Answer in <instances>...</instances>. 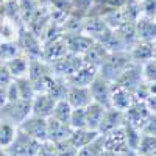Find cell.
<instances>
[{"label": "cell", "instance_id": "29", "mask_svg": "<svg viewBox=\"0 0 156 156\" xmlns=\"http://www.w3.org/2000/svg\"><path fill=\"white\" fill-rule=\"evenodd\" d=\"M103 150H105L103 148V136L100 134L95 140H92L90 144H87L78 150L76 156H100Z\"/></svg>", "mask_w": 156, "mask_h": 156}, {"label": "cell", "instance_id": "1", "mask_svg": "<svg viewBox=\"0 0 156 156\" xmlns=\"http://www.w3.org/2000/svg\"><path fill=\"white\" fill-rule=\"evenodd\" d=\"M133 62L131 53L126 50H117V51H109L106 59L100 64L98 67V75L103 76L109 83L115 81L119 75Z\"/></svg>", "mask_w": 156, "mask_h": 156}, {"label": "cell", "instance_id": "37", "mask_svg": "<svg viewBox=\"0 0 156 156\" xmlns=\"http://www.w3.org/2000/svg\"><path fill=\"white\" fill-rule=\"evenodd\" d=\"M140 133H144V134H154L156 136V114L154 112H151V115L148 117L147 123L142 126Z\"/></svg>", "mask_w": 156, "mask_h": 156}, {"label": "cell", "instance_id": "25", "mask_svg": "<svg viewBox=\"0 0 156 156\" xmlns=\"http://www.w3.org/2000/svg\"><path fill=\"white\" fill-rule=\"evenodd\" d=\"M17 134V126L6 120H0V147L8 148Z\"/></svg>", "mask_w": 156, "mask_h": 156}, {"label": "cell", "instance_id": "40", "mask_svg": "<svg viewBox=\"0 0 156 156\" xmlns=\"http://www.w3.org/2000/svg\"><path fill=\"white\" fill-rule=\"evenodd\" d=\"M3 17H5V8H3V3L0 5V22L3 20Z\"/></svg>", "mask_w": 156, "mask_h": 156}, {"label": "cell", "instance_id": "46", "mask_svg": "<svg viewBox=\"0 0 156 156\" xmlns=\"http://www.w3.org/2000/svg\"><path fill=\"white\" fill-rule=\"evenodd\" d=\"M0 64H2V61H0Z\"/></svg>", "mask_w": 156, "mask_h": 156}, {"label": "cell", "instance_id": "13", "mask_svg": "<svg viewBox=\"0 0 156 156\" xmlns=\"http://www.w3.org/2000/svg\"><path fill=\"white\" fill-rule=\"evenodd\" d=\"M136 39L142 42H153L156 41V20L154 17L139 16L134 22Z\"/></svg>", "mask_w": 156, "mask_h": 156}, {"label": "cell", "instance_id": "21", "mask_svg": "<svg viewBox=\"0 0 156 156\" xmlns=\"http://www.w3.org/2000/svg\"><path fill=\"white\" fill-rule=\"evenodd\" d=\"M6 67L9 69L12 78H23V76H28V67H30V58L27 55H17L16 58H12L11 61L5 62Z\"/></svg>", "mask_w": 156, "mask_h": 156}, {"label": "cell", "instance_id": "14", "mask_svg": "<svg viewBox=\"0 0 156 156\" xmlns=\"http://www.w3.org/2000/svg\"><path fill=\"white\" fill-rule=\"evenodd\" d=\"M97 75H98V67L94 64L84 62L76 72H73L70 76L66 78V81L69 86H90V83L95 80Z\"/></svg>", "mask_w": 156, "mask_h": 156}, {"label": "cell", "instance_id": "4", "mask_svg": "<svg viewBox=\"0 0 156 156\" xmlns=\"http://www.w3.org/2000/svg\"><path fill=\"white\" fill-rule=\"evenodd\" d=\"M17 128L20 131H23L25 134H28L33 139L39 140V142L48 140V125H47L45 117H39V115L31 114L28 119H25Z\"/></svg>", "mask_w": 156, "mask_h": 156}, {"label": "cell", "instance_id": "28", "mask_svg": "<svg viewBox=\"0 0 156 156\" xmlns=\"http://www.w3.org/2000/svg\"><path fill=\"white\" fill-rule=\"evenodd\" d=\"M16 83L19 87V97L22 100H33V97L36 95V90L33 83L30 81L28 76H23V78H16Z\"/></svg>", "mask_w": 156, "mask_h": 156}, {"label": "cell", "instance_id": "10", "mask_svg": "<svg viewBox=\"0 0 156 156\" xmlns=\"http://www.w3.org/2000/svg\"><path fill=\"white\" fill-rule=\"evenodd\" d=\"M89 89H90V94H92V101L100 103L106 109L111 108V83L108 80L97 75L95 80L90 83Z\"/></svg>", "mask_w": 156, "mask_h": 156}, {"label": "cell", "instance_id": "30", "mask_svg": "<svg viewBox=\"0 0 156 156\" xmlns=\"http://www.w3.org/2000/svg\"><path fill=\"white\" fill-rule=\"evenodd\" d=\"M156 150V136L154 134H140V140H139V145H137V156H144L150 151Z\"/></svg>", "mask_w": 156, "mask_h": 156}, {"label": "cell", "instance_id": "5", "mask_svg": "<svg viewBox=\"0 0 156 156\" xmlns=\"http://www.w3.org/2000/svg\"><path fill=\"white\" fill-rule=\"evenodd\" d=\"M114 84L120 86L126 90H129V92H136V89L144 83V78H142V66L139 62H131L129 66L119 75V78H117L115 81H112Z\"/></svg>", "mask_w": 156, "mask_h": 156}, {"label": "cell", "instance_id": "3", "mask_svg": "<svg viewBox=\"0 0 156 156\" xmlns=\"http://www.w3.org/2000/svg\"><path fill=\"white\" fill-rule=\"evenodd\" d=\"M41 142L33 139L31 136L25 134L17 128V134L12 140V144L6 148L9 156H34Z\"/></svg>", "mask_w": 156, "mask_h": 156}, {"label": "cell", "instance_id": "43", "mask_svg": "<svg viewBox=\"0 0 156 156\" xmlns=\"http://www.w3.org/2000/svg\"><path fill=\"white\" fill-rule=\"evenodd\" d=\"M126 2H137V0H126Z\"/></svg>", "mask_w": 156, "mask_h": 156}, {"label": "cell", "instance_id": "41", "mask_svg": "<svg viewBox=\"0 0 156 156\" xmlns=\"http://www.w3.org/2000/svg\"><path fill=\"white\" fill-rule=\"evenodd\" d=\"M0 156H9V153L6 151V148H3V147H0Z\"/></svg>", "mask_w": 156, "mask_h": 156}, {"label": "cell", "instance_id": "27", "mask_svg": "<svg viewBox=\"0 0 156 156\" xmlns=\"http://www.w3.org/2000/svg\"><path fill=\"white\" fill-rule=\"evenodd\" d=\"M72 106L69 105V101L66 98L62 100H58L56 105H55V109H53V114H51L50 117H55V119L64 122V123H69L70 120V114H72Z\"/></svg>", "mask_w": 156, "mask_h": 156}, {"label": "cell", "instance_id": "26", "mask_svg": "<svg viewBox=\"0 0 156 156\" xmlns=\"http://www.w3.org/2000/svg\"><path fill=\"white\" fill-rule=\"evenodd\" d=\"M20 53H22V50H20L17 41H14V42H2L0 41V61L2 62H8Z\"/></svg>", "mask_w": 156, "mask_h": 156}, {"label": "cell", "instance_id": "8", "mask_svg": "<svg viewBox=\"0 0 156 156\" xmlns=\"http://www.w3.org/2000/svg\"><path fill=\"white\" fill-rule=\"evenodd\" d=\"M101 136H103V148L105 150H109V151H133L128 145L125 125L112 129L108 134H101Z\"/></svg>", "mask_w": 156, "mask_h": 156}, {"label": "cell", "instance_id": "38", "mask_svg": "<svg viewBox=\"0 0 156 156\" xmlns=\"http://www.w3.org/2000/svg\"><path fill=\"white\" fill-rule=\"evenodd\" d=\"M100 156H137L136 151H109V150H103Z\"/></svg>", "mask_w": 156, "mask_h": 156}, {"label": "cell", "instance_id": "32", "mask_svg": "<svg viewBox=\"0 0 156 156\" xmlns=\"http://www.w3.org/2000/svg\"><path fill=\"white\" fill-rule=\"evenodd\" d=\"M142 78L145 83H156V59H150L142 64Z\"/></svg>", "mask_w": 156, "mask_h": 156}, {"label": "cell", "instance_id": "22", "mask_svg": "<svg viewBox=\"0 0 156 156\" xmlns=\"http://www.w3.org/2000/svg\"><path fill=\"white\" fill-rule=\"evenodd\" d=\"M108 55H109V50L105 45H101L100 42H95L94 41V44L87 48V51L83 55V58H84V62L94 64V66L100 67V64L106 59Z\"/></svg>", "mask_w": 156, "mask_h": 156}, {"label": "cell", "instance_id": "45", "mask_svg": "<svg viewBox=\"0 0 156 156\" xmlns=\"http://www.w3.org/2000/svg\"><path fill=\"white\" fill-rule=\"evenodd\" d=\"M154 20H156V14H154Z\"/></svg>", "mask_w": 156, "mask_h": 156}, {"label": "cell", "instance_id": "9", "mask_svg": "<svg viewBox=\"0 0 156 156\" xmlns=\"http://www.w3.org/2000/svg\"><path fill=\"white\" fill-rule=\"evenodd\" d=\"M42 59L48 64H53L58 59H61L62 56H66L69 53L67 45L64 42V37H55V39H50L47 42H42Z\"/></svg>", "mask_w": 156, "mask_h": 156}, {"label": "cell", "instance_id": "31", "mask_svg": "<svg viewBox=\"0 0 156 156\" xmlns=\"http://www.w3.org/2000/svg\"><path fill=\"white\" fill-rule=\"evenodd\" d=\"M69 125L72 129H81L87 128V120H86V109L84 108H73L70 114V120Z\"/></svg>", "mask_w": 156, "mask_h": 156}, {"label": "cell", "instance_id": "7", "mask_svg": "<svg viewBox=\"0 0 156 156\" xmlns=\"http://www.w3.org/2000/svg\"><path fill=\"white\" fill-rule=\"evenodd\" d=\"M123 115H125V122H128L129 125H133L137 129H142V126L147 123L148 117L151 115V111L148 109L145 101L134 98L133 105L123 112Z\"/></svg>", "mask_w": 156, "mask_h": 156}, {"label": "cell", "instance_id": "15", "mask_svg": "<svg viewBox=\"0 0 156 156\" xmlns=\"http://www.w3.org/2000/svg\"><path fill=\"white\" fill-rule=\"evenodd\" d=\"M66 100L72 108H86L92 103V94L89 86H69Z\"/></svg>", "mask_w": 156, "mask_h": 156}, {"label": "cell", "instance_id": "19", "mask_svg": "<svg viewBox=\"0 0 156 156\" xmlns=\"http://www.w3.org/2000/svg\"><path fill=\"white\" fill-rule=\"evenodd\" d=\"M131 58L134 62H147L150 59H153L156 56V47L153 42H142V41H137L133 48H131Z\"/></svg>", "mask_w": 156, "mask_h": 156}, {"label": "cell", "instance_id": "35", "mask_svg": "<svg viewBox=\"0 0 156 156\" xmlns=\"http://www.w3.org/2000/svg\"><path fill=\"white\" fill-rule=\"evenodd\" d=\"M34 156H56V148H55V144L50 140H45V142H41L39 144V148L36 151Z\"/></svg>", "mask_w": 156, "mask_h": 156}, {"label": "cell", "instance_id": "44", "mask_svg": "<svg viewBox=\"0 0 156 156\" xmlns=\"http://www.w3.org/2000/svg\"><path fill=\"white\" fill-rule=\"evenodd\" d=\"M154 47H156V41H154Z\"/></svg>", "mask_w": 156, "mask_h": 156}, {"label": "cell", "instance_id": "2", "mask_svg": "<svg viewBox=\"0 0 156 156\" xmlns=\"http://www.w3.org/2000/svg\"><path fill=\"white\" fill-rule=\"evenodd\" d=\"M31 115V100H16L8 101L3 108H0V120H6L19 126L25 119Z\"/></svg>", "mask_w": 156, "mask_h": 156}, {"label": "cell", "instance_id": "39", "mask_svg": "<svg viewBox=\"0 0 156 156\" xmlns=\"http://www.w3.org/2000/svg\"><path fill=\"white\" fill-rule=\"evenodd\" d=\"M8 92H6V87H0V108H3L6 103H8Z\"/></svg>", "mask_w": 156, "mask_h": 156}, {"label": "cell", "instance_id": "16", "mask_svg": "<svg viewBox=\"0 0 156 156\" xmlns=\"http://www.w3.org/2000/svg\"><path fill=\"white\" fill-rule=\"evenodd\" d=\"M134 101V94L129 90L111 83V108L125 112Z\"/></svg>", "mask_w": 156, "mask_h": 156}, {"label": "cell", "instance_id": "24", "mask_svg": "<svg viewBox=\"0 0 156 156\" xmlns=\"http://www.w3.org/2000/svg\"><path fill=\"white\" fill-rule=\"evenodd\" d=\"M19 33H20V30L17 27L16 20L5 16L3 20L0 22V41L2 42H14V41H17Z\"/></svg>", "mask_w": 156, "mask_h": 156}, {"label": "cell", "instance_id": "36", "mask_svg": "<svg viewBox=\"0 0 156 156\" xmlns=\"http://www.w3.org/2000/svg\"><path fill=\"white\" fill-rule=\"evenodd\" d=\"M12 80H14V78H12L9 69L6 67L5 62H2L0 64V87H6Z\"/></svg>", "mask_w": 156, "mask_h": 156}, {"label": "cell", "instance_id": "6", "mask_svg": "<svg viewBox=\"0 0 156 156\" xmlns=\"http://www.w3.org/2000/svg\"><path fill=\"white\" fill-rule=\"evenodd\" d=\"M17 44L23 55H27L30 59L33 58H42V42L41 37L36 36L28 28H22L17 37Z\"/></svg>", "mask_w": 156, "mask_h": 156}, {"label": "cell", "instance_id": "12", "mask_svg": "<svg viewBox=\"0 0 156 156\" xmlns=\"http://www.w3.org/2000/svg\"><path fill=\"white\" fill-rule=\"evenodd\" d=\"M64 42L67 45V50L70 53L75 55H84L87 48L94 44V39L89 37L87 34H84L83 31H78V33H64Z\"/></svg>", "mask_w": 156, "mask_h": 156}, {"label": "cell", "instance_id": "11", "mask_svg": "<svg viewBox=\"0 0 156 156\" xmlns=\"http://www.w3.org/2000/svg\"><path fill=\"white\" fill-rule=\"evenodd\" d=\"M56 101L58 100L53 95H50L47 92H36V95L31 100V114L48 119L53 114Z\"/></svg>", "mask_w": 156, "mask_h": 156}, {"label": "cell", "instance_id": "18", "mask_svg": "<svg viewBox=\"0 0 156 156\" xmlns=\"http://www.w3.org/2000/svg\"><path fill=\"white\" fill-rule=\"evenodd\" d=\"M125 122V115L122 111L115 109V108H108L105 111V115L100 122V126H98V133L100 134H108L111 133L112 129L122 126Z\"/></svg>", "mask_w": 156, "mask_h": 156}, {"label": "cell", "instance_id": "34", "mask_svg": "<svg viewBox=\"0 0 156 156\" xmlns=\"http://www.w3.org/2000/svg\"><path fill=\"white\" fill-rule=\"evenodd\" d=\"M139 9H140V16L154 17V14H156V0H139Z\"/></svg>", "mask_w": 156, "mask_h": 156}, {"label": "cell", "instance_id": "42", "mask_svg": "<svg viewBox=\"0 0 156 156\" xmlns=\"http://www.w3.org/2000/svg\"><path fill=\"white\" fill-rule=\"evenodd\" d=\"M144 156H156V150H153V151H150V153H147Z\"/></svg>", "mask_w": 156, "mask_h": 156}, {"label": "cell", "instance_id": "33", "mask_svg": "<svg viewBox=\"0 0 156 156\" xmlns=\"http://www.w3.org/2000/svg\"><path fill=\"white\" fill-rule=\"evenodd\" d=\"M55 148H56V156H76V153H78V150L69 144V140L56 142Z\"/></svg>", "mask_w": 156, "mask_h": 156}, {"label": "cell", "instance_id": "23", "mask_svg": "<svg viewBox=\"0 0 156 156\" xmlns=\"http://www.w3.org/2000/svg\"><path fill=\"white\" fill-rule=\"evenodd\" d=\"M86 109V120H87V128L89 129H97L98 131V126H100V122L105 115V111L106 108L101 106L100 103L97 101H92L84 108Z\"/></svg>", "mask_w": 156, "mask_h": 156}, {"label": "cell", "instance_id": "17", "mask_svg": "<svg viewBox=\"0 0 156 156\" xmlns=\"http://www.w3.org/2000/svg\"><path fill=\"white\" fill-rule=\"evenodd\" d=\"M47 125H48V140L53 142V144L67 140L73 131L69 123H64V122L55 119V117H48Z\"/></svg>", "mask_w": 156, "mask_h": 156}, {"label": "cell", "instance_id": "20", "mask_svg": "<svg viewBox=\"0 0 156 156\" xmlns=\"http://www.w3.org/2000/svg\"><path fill=\"white\" fill-rule=\"evenodd\" d=\"M100 136V133L97 129H89V128H81V129H73L70 137L67 139L69 144L73 145L76 150H80L81 147L90 144L92 140H95Z\"/></svg>", "mask_w": 156, "mask_h": 156}]
</instances>
